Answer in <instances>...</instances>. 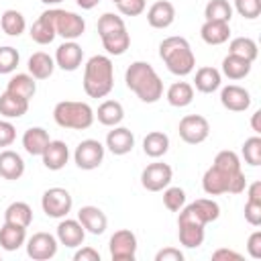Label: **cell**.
Returning a JSON list of instances; mask_svg holds the SVG:
<instances>
[{
    "mask_svg": "<svg viewBox=\"0 0 261 261\" xmlns=\"http://www.w3.org/2000/svg\"><path fill=\"white\" fill-rule=\"evenodd\" d=\"M4 222H12V224L29 228L33 222V208L27 202H12L4 210Z\"/></svg>",
    "mask_w": 261,
    "mask_h": 261,
    "instance_id": "35",
    "label": "cell"
},
{
    "mask_svg": "<svg viewBox=\"0 0 261 261\" xmlns=\"http://www.w3.org/2000/svg\"><path fill=\"white\" fill-rule=\"evenodd\" d=\"M57 37L55 33V24H53V18H51V12L45 10L41 12V16L33 22L31 27V39L39 45H49L53 39Z\"/></svg>",
    "mask_w": 261,
    "mask_h": 261,
    "instance_id": "22",
    "label": "cell"
},
{
    "mask_svg": "<svg viewBox=\"0 0 261 261\" xmlns=\"http://www.w3.org/2000/svg\"><path fill=\"white\" fill-rule=\"evenodd\" d=\"M165 98L171 106L175 108H186L188 104H192L194 100V86L188 84V82H173L167 92H165Z\"/></svg>",
    "mask_w": 261,
    "mask_h": 261,
    "instance_id": "30",
    "label": "cell"
},
{
    "mask_svg": "<svg viewBox=\"0 0 261 261\" xmlns=\"http://www.w3.org/2000/svg\"><path fill=\"white\" fill-rule=\"evenodd\" d=\"M212 259L214 261H241L243 255L237 251H230V249H216L212 253Z\"/></svg>",
    "mask_w": 261,
    "mask_h": 261,
    "instance_id": "50",
    "label": "cell"
},
{
    "mask_svg": "<svg viewBox=\"0 0 261 261\" xmlns=\"http://www.w3.org/2000/svg\"><path fill=\"white\" fill-rule=\"evenodd\" d=\"M245 220L251 226H259L261 224V202L247 200V204H245Z\"/></svg>",
    "mask_w": 261,
    "mask_h": 261,
    "instance_id": "46",
    "label": "cell"
},
{
    "mask_svg": "<svg viewBox=\"0 0 261 261\" xmlns=\"http://www.w3.org/2000/svg\"><path fill=\"white\" fill-rule=\"evenodd\" d=\"M57 245H59L57 237L49 232H35L27 241V255L35 261H47L57 255Z\"/></svg>",
    "mask_w": 261,
    "mask_h": 261,
    "instance_id": "12",
    "label": "cell"
},
{
    "mask_svg": "<svg viewBox=\"0 0 261 261\" xmlns=\"http://www.w3.org/2000/svg\"><path fill=\"white\" fill-rule=\"evenodd\" d=\"M24 173V161L16 151L4 149L0 151V177L4 179H20Z\"/></svg>",
    "mask_w": 261,
    "mask_h": 261,
    "instance_id": "20",
    "label": "cell"
},
{
    "mask_svg": "<svg viewBox=\"0 0 261 261\" xmlns=\"http://www.w3.org/2000/svg\"><path fill=\"white\" fill-rule=\"evenodd\" d=\"M124 82L141 102L153 104L163 96V82L147 61H133L124 71Z\"/></svg>",
    "mask_w": 261,
    "mask_h": 261,
    "instance_id": "1",
    "label": "cell"
},
{
    "mask_svg": "<svg viewBox=\"0 0 261 261\" xmlns=\"http://www.w3.org/2000/svg\"><path fill=\"white\" fill-rule=\"evenodd\" d=\"M73 200L65 188H49L41 198V208L49 218H65L71 212Z\"/></svg>",
    "mask_w": 261,
    "mask_h": 261,
    "instance_id": "7",
    "label": "cell"
},
{
    "mask_svg": "<svg viewBox=\"0 0 261 261\" xmlns=\"http://www.w3.org/2000/svg\"><path fill=\"white\" fill-rule=\"evenodd\" d=\"M247 253L253 259H261V230L251 232V237L247 241Z\"/></svg>",
    "mask_w": 261,
    "mask_h": 261,
    "instance_id": "47",
    "label": "cell"
},
{
    "mask_svg": "<svg viewBox=\"0 0 261 261\" xmlns=\"http://www.w3.org/2000/svg\"><path fill=\"white\" fill-rule=\"evenodd\" d=\"M204 16L206 20H222V22H230L232 18V6L228 4V0H210L204 8Z\"/></svg>",
    "mask_w": 261,
    "mask_h": 261,
    "instance_id": "38",
    "label": "cell"
},
{
    "mask_svg": "<svg viewBox=\"0 0 261 261\" xmlns=\"http://www.w3.org/2000/svg\"><path fill=\"white\" fill-rule=\"evenodd\" d=\"M220 82H222L220 71H218L216 67H210V65L200 67V69L196 71V77H194V86H196V90L202 92V94H212V92H216V90L220 88Z\"/></svg>",
    "mask_w": 261,
    "mask_h": 261,
    "instance_id": "29",
    "label": "cell"
},
{
    "mask_svg": "<svg viewBox=\"0 0 261 261\" xmlns=\"http://www.w3.org/2000/svg\"><path fill=\"white\" fill-rule=\"evenodd\" d=\"M261 110H257L255 114H253V118H251V126H253V130H255V135H261Z\"/></svg>",
    "mask_w": 261,
    "mask_h": 261,
    "instance_id": "52",
    "label": "cell"
},
{
    "mask_svg": "<svg viewBox=\"0 0 261 261\" xmlns=\"http://www.w3.org/2000/svg\"><path fill=\"white\" fill-rule=\"evenodd\" d=\"M49 133L43 128V126H31L24 130L22 135V147L29 155H43V151L47 149L49 145Z\"/></svg>",
    "mask_w": 261,
    "mask_h": 261,
    "instance_id": "23",
    "label": "cell"
},
{
    "mask_svg": "<svg viewBox=\"0 0 261 261\" xmlns=\"http://www.w3.org/2000/svg\"><path fill=\"white\" fill-rule=\"evenodd\" d=\"M251 61H247L245 57H239V55H226L222 59V73L228 77V80H243L251 73Z\"/></svg>",
    "mask_w": 261,
    "mask_h": 261,
    "instance_id": "34",
    "label": "cell"
},
{
    "mask_svg": "<svg viewBox=\"0 0 261 261\" xmlns=\"http://www.w3.org/2000/svg\"><path fill=\"white\" fill-rule=\"evenodd\" d=\"M147 6V0H120L116 2V8L124 16H139Z\"/></svg>",
    "mask_w": 261,
    "mask_h": 261,
    "instance_id": "44",
    "label": "cell"
},
{
    "mask_svg": "<svg viewBox=\"0 0 261 261\" xmlns=\"http://www.w3.org/2000/svg\"><path fill=\"white\" fill-rule=\"evenodd\" d=\"M0 27H2V31H4L8 37H18V35L24 33L27 20H24V16H22L18 10L8 8V10H4L2 16H0Z\"/></svg>",
    "mask_w": 261,
    "mask_h": 261,
    "instance_id": "36",
    "label": "cell"
},
{
    "mask_svg": "<svg viewBox=\"0 0 261 261\" xmlns=\"http://www.w3.org/2000/svg\"><path fill=\"white\" fill-rule=\"evenodd\" d=\"M159 57L165 63V67L173 75H179V77L192 73L196 67V57H194V51L188 39L177 37V35L167 37L159 43Z\"/></svg>",
    "mask_w": 261,
    "mask_h": 261,
    "instance_id": "3",
    "label": "cell"
},
{
    "mask_svg": "<svg viewBox=\"0 0 261 261\" xmlns=\"http://www.w3.org/2000/svg\"><path fill=\"white\" fill-rule=\"evenodd\" d=\"M104 145L96 139H86L82 141L75 151H73V161L80 169H86V171H92L96 167H100V163L104 161Z\"/></svg>",
    "mask_w": 261,
    "mask_h": 261,
    "instance_id": "9",
    "label": "cell"
},
{
    "mask_svg": "<svg viewBox=\"0 0 261 261\" xmlns=\"http://www.w3.org/2000/svg\"><path fill=\"white\" fill-rule=\"evenodd\" d=\"M100 39H102V45H104V49H106L108 55H122L128 49V45H130V35L126 31V27L124 29H118L114 33L102 35Z\"/></svg>",
    "mask_w": 261,
    "mask_h": 261,
    "instance_id": "33",
    "label": "cell"
},
{
    "mask_svg": "<svg viewBox=\"0 0 261 261\" xmlns=\"http://www.w3.org/2000/svg\"><path fill=\"white\" fill-rule=\"evenodd\" d=\"M155 261H184V253L175 247H165V249L157 251Z\"/></svg>",
    "mask_w": 261,
    "mask_h": 261,
    "instance_id": "48",
    "label": "cell"
},
{
    "mask_svg": "<svg viewBox=\"0 0 261 261\" xmlns=\"http://www.w3.org/2000/svg\"><path fill=\"white\" fill-rule=\"evenodd\" d=\"M234 10L243 18L255 20L261 14V0H234Z\"/></svg>",
    "mask_w": 261,
    "mask_h": 261,
    "instance_id": "43",
    "label": "cell"
},
{
    "mask_svg": "<svg viewBox=\"0 0 261 261\" xmlns=\"http://www.w3.org/2000/svg\"><path fill=\"white\" fill-rule=\"evenodd\" d=\"M27 243V228L12 224V222H4L0 226V247L4 251H16Z\"/></svg>",
    "mask_w": 261,
    "mask_h": 261,
    "instance_id": "24",
    "label": "cell"
},
{
    "mask_svg": "<svg viewBox=\"0 0 261 261\" xmlns=\"http://www.w3.org/2000/svg\"><path fill=\"white\" fill-rule=\"evenodd\" d=\"M163 206L171 212H179L184 206H186V192L177 186H167L163 190Z\"/></svg>",
    "mask_w": 261,
    "mask_h": 261,
    "instance_id": "39",
    "label": "cell"
},
{
    "mask_svg": "<svg viewBox=\"0 0 261 261\" xmlns=\"http://www.w3.org/2000/svg\"><path fill=\"white\" fill-rule=\"evenodd\" d=\"M110 257L112 261H135L137 257V237L128 228H120L110 237Z\"/></svg>",
    "mask_w": 261,
    "mask_h": 261,
    "instance_id": "10",
    "label": "cell"
},
{
    "mask_svg": "<svg viewBox=\"0 0 261 261\" xmlns=\"http://www.w3.org/2000/svg\"><path fill=\"white\" fill-rule=\"evenodd\" d=\"M73 261H100V253L94 247H82L73 253Z\"/></svg>",
    "mask_w": 261,
    "mask_h": 261,
    "instance_id": "49",
    "label": "cell"
},
{
    "mask_svg": "<svg viewBox=\"0 0 261 261\" xmlns=\"http://www.w3.org/2000/svg\"><path fill=\"white\" fill-rule=\"evenodd\" d=\"M41 159H43V165L47 169L59 171V169L65 167V163L69 159V149H67V145L63 141H49V145L43 151Z\"/></svg>",
    "mask_w": 261,
    "mask_h": 261,
    "instance_id": "19",
    "label": "cell"
},
{
    "mask_svg": "<svg viewBox=\"0 0 261 261\" xmlns=\"http://www.w3.org/2000/svg\"><path fill=\"white\" fill-rule=\"evenodd\" d=\"M124 20L122 16L114 14V12H104L100 18H98V35H108V33H114L118 29H124Z\"/></svg>",
    "mask_w": 261,
    "mask_h": 261,
    "instance_id": "41",
    "label": "cell"
},
{
    "mask_svg": "<svg viewBox=\"0 0 261 261\" xmlns=\"http://www.w3.org/2000/svg\"><path fill=\"white\" fill-rule=\"evenodd\" d=\"M247 200L251 202H261V181H253L249 188H247Z\"/></svg>",
    "mask_w": 261,
    "mask_h": 261,
    "instance_id": "51",
    "label": "cell"
},
{
    "mask_svg": "<svg viewBox=\"0 0 261 261\" xmlns=\"http://www.w3.org/2000/svg\"><path fill=\"white\" fill-rule=\"evenodd\" d=\"M228 53H230V55L245 57L247 61L253 63V61L257 59L259 49H257V43H255L253 39H249V37H234V39L230 41V45H228Z\"/></svg>",
    "mask_w": 261,
    "mask_h": 261,
    "instance_id": "37",
    "label": "cell"
},
{
    "mask_svg": "<svg viewBox=\"0 0 261 261\" xmlns=\"http://www.w3.org/2000/svg\"><path fill=\"white\" fill-rule=\"evenodd\" d=\"M171 177H173V169L167 163H161V161L149 163L141 171V184L149 192H161V190H165L171 184Z\"/></svg>",
    "mask_w": 261,
    "mask_h": 261,
    "instance_id": "11",
    "label": "cell"
},
{
    "mask_svg": "<svg viewBox=\"0 0 261 261\" xmlns=\"http://www.w3.org/2000/svg\"><path fill=\"white\" fill-rule=\"evenodd\" d=\"M16 139V128L12 122L8 120H0V149L4 147H10Z\"/></svg>",
    "mask_w": 261,
    "mask_h": 261,
    "instance_id": "45",
    "label": "cell"
},
{
    "mask_svg": "<svg viewBox=\"0 0 261 261\" xmlns=\"http://www.w3.org/2000/svg\"><path fill=\"white\" fill-rule=\"evenodd\" d=\"M29 110V100L4 90L0 94V114L4 118H20Z\"/></svg>",
    "mask_w": 261,
    "mask_h": 261,
    "instance_id": "26",
    "label": "cell"
},
{
    "mask_svg": "<svg viewBox=\"0 0 261 261\" xmlns=\"http://www.w3.org/2000/svg\"><path fill=\"white\" fill-rule=\"evenodd\" d=\"M110 2H114V4H116V2H120V0H110Z\"/></svg>",
    "mask_w": 261,
    "mask_h": 261,
    "instance_id": "55",
    "label": "cell"
},
{
    "mask_svg": "<svg viewBox=\"0 0 261 261\" xmlns=\"http://www.w3.org/2000/svg\"><path fill=\"white\" fill-rule=\"evenodd\" d=\"M82 59H84V49L75 41H65L55 51V65L61 67L63 71H75L82 65Z\"/></svg>",
    "mask_w": 261,
    "mask_h": 261,
    "instance_id": "14",
    "label": "cell"
},
{
    "mask_svg": "<svg viewBox=\"0 0 261 261\" xmlns=\"http://www.w3.org/2000/svg\"><path fill=\"white\" fill-rule=\"evenodd\" d=\"M43 4H59V2H63V0H41Z\"/></svg>",
    "mask_w": 261,
    "mask_h": 261,
    "instance_id": "54",
    "label": "cell"
},
{
    "mask_svg": "<svg viewBox=\"0 0 261 261\" xmlns=\"http://www.w3.org/2000/svg\"><path fill=\"white\" fill-rule=\"evenodd\" d=\"M75 2H77L80 8H84V10H92L94 6H98L100 0H75Z\"/></svg>",
    "mask_w": 261,
    "mask_h": 261,
    "instance_id": "53",
    "label": "cell"
},
{
    "mask_svg": "<svg viewBox=\"0 0 261 261\" xmlns=\"http://www.w3.org/2000/svg\"><path fill=\"white\" fill-rule=\"evenodd\" d=\"M106 147L114 155H126L135 147V135L126 126H112V130L106 135Z\"/></svg>",
    "mask_w": 261,
    "mask_h": 261,
    "instance_id": "17",
    "label": "cell"
},
{
    "mask_svg": "<svg viewBox=\"0 0 261 261\" xmlns=\"http://www.w3.org/2000/svg\"><path fill=\"white\" fill-rule=\"evenodd\" d=\"M27 67L35 80H47V77H51V73L55 69V59L45 51H37L29 57Z\"/></svg>",
    "mask_w": 261,
    "mask_h": 261,
    "instance_id": "27",
    "label": "cell"
},
{
    "mask_svg": "<svg viewBox=\"0 0 261 261\" xmlns=\"http://www.w3.org/2000/svg\"><path fill=\"white\" fill-rule=\"evenodd\" d=\"M179 137L188 145H200L210 135V124L202 114H188L179 120Z\"/></svg>",
    "mask_w": 261,
    "mask_h": 261,
    "instance_id": "8",
    "label": "cell"
},
{
    "mask_svg": "<svg viewBox=\"0 0 261 261\" xmlns=\"http://www.w3.org/2000/svg\"><path fill=\"white\" fill-rule=\"evenodd\" d=\"M20 61V55L14 47L4 45L0 47V73H12Z\"/></svg>",
    "mask_w": 261,
    "mask_h": 261,
    "instance_id": "42",
    "label": "cell"
},
{
    "mask_svg": "<svg viewBox=\"0 0 261 261\" xmlns=\"http://www.w3.org/2000/svg\"><path fill=\"white\" fill-rule=\"evenodd\" d=\"M114 86V65L108 55H92L84 65V92L90 98H104Z\"/></svg>",
    "mask_w": 261,
    "mask_h": 261,
    "instance_id": "2",
    "label": "cell"
},
{
    "mask_svg": "<svg viewBox=\"0 0 261 261\" xmlns=\"http://www.w3.org/2000/svg\"><path fill=\"white\" fill-rule=\"evenodd\" d=\"M77 220L90 234H102L108 226V218L98 206H82L77 212Z\"/></svg>",
    "mask_w": 261,
    "mask_h": 261,
    "instance_id": "18",
    "label": "cell"
},
{
    "mask_svg": "<svg viewBox=\"0 0 261 261\" xmlns=\"http://www.w3.org/2000/svg\"><path fill=\"white\" fill-rule=\"evenodd\" d=\"M243 157L249 165L253 167H259L261 165V137L255 135V137H249L245 143H243Z\"/></svg>",
    "mask_w": 261,
    "mask_h": 261,
    "instance_id": "40",
    "label": "cell"
},
{
    "mask_svg": "<svg viewBox=\"0 0 261 261\" xmlns=\"http://www.w3.org/2000/svg\"><path fill=\"white\" fill-rule=\"evenodd\" d=\"M175 20V6L169 0H157L147 10V22L153 29H167Z\"/></svg>",
    "mask_w": 261,
    "mask_h": 261,
    "instance_id": "16",
    "label": "cell"
},
{
    "mask_svg": "<svg viewBox=\"0 0 261 261\" xmlns=\"http://www.w3.org/2000/svg\"><path fill=\"white\" fill-rule=\"evenodd\" d=\"M202 188L208 196H220V194H241L247 188V179L243 169L239 171H224L220 167H208L202 177Z\"/></svg>",
    "mask_w": 261,
    "mask_h": 261,
    "instance_id": "5",
    "label": "cell"
},
{
    "mask_svg": "<svg viewBox=\"0 0 261 261\" xmlns=\"http://www.w3.org/2000/svg\"><path fill=\"white\" fill-rule=\"evenodd\" d=\"M84 239H86V228L82 226L80 220L65 218V220H61L57 224V241H59V245L75 249V247H82Z\"/></svg>",
    "mask_w": 261,
    "mask_h": 261,
    "instance_id": "15",
    "label": "cell"
},
{
    "mask_svg": "<svg viewBox=\"0 0 261 261\" xmlns=\"http://www.w3.org/2000/svg\"><path fill=\"white\" fill-rule=\"evenodd\" d=\"M53 24H55V33L59 37H63L65 41H75L84 35L86 31V20L69 10H61V8H49Z\"/></svg>",
    "mask_w": 261,
    "mask_h": 261,
    "instance_id": "6",
    "label": "cell"
},
{
    "mask_svg": "<svg viewBox=\"0 0 261 261\" xmlns=\"http://www.w3.org/2000/svg\"><path fill=\"white\" fill-rule=\"evenodd\" d=\"M220 104L230 112H245L251 106V94L243 86L228 84L220 90Z\"/></svg>",
    "mask_w": 261,
    "mask_h": 261,
    "instance_id": "13",
    "label": "cell"
},
{
    "mask_svg": "<svg viewBox=\"0 0 261 261\" xmlns=\"http://www.w3.org/2000/svg\"><path fill=\"white\" fill-rule=\"evenodd\" d=\"M177 237L186 249H198L204 243V224L177 220Z\"/></svg>",
    "mask_w": 261,
    "mask_h": 261,
    "instance_id": "21",
    "label": "cell"
},
{
    "mask_svg": "<svg viewBox=\"0 0 261 261\" xmlns=\"http://www.w3.org/2000/svg\"><path fill=\"white\" fill-rule=\"evenodd\" d=\"M200 37L208 45H222L230 37V24L222 20H206L200 29Z\"/></svg>",
    "mask_w": 261,
    "mask_h": 261,
    "instance_id": "25",
    "label": "cell"
},
{
    "mask_svg": "<svg viewBox=\"0 0 261 261\" xmlns=\"http://www.w3.org/2000/svg\"><path fill=\"white\" fill-rule=\"evenodd\" d=\"M8 92L24 98V100H31L37 92V80L31 75V73H16L8 80V86H6Z\"/></svg>",
    "mask_w": 261,
    "mask_h": 261,
    "instance_id": "31",
    "label": "cell"
},
{
    "mask_svg": "<svg viewBox=\"0 0 261 261\" xmlns=\"http://www.w3.org/2000/svg\"><path fill=\"white\" fill-rule=\"evenodd\" d=\"M53 120L61 128H71V130H86L94 122V110L88 102H77V100H63L57 102L53 108Z\"/></svg>",
    "mask_w": 261,
    "mask_h": 261,
    "instance_id": "4",
    "label": "cell"
},
{
    "mask_svg": "<svg viewBox=\"0 0 261 261\" xmlns=\"http://www.w3.org/2000/svg\"><path fill=\"white\" fill-rule=\"evenodd\" d=\"M169 149V137L161 130H151L145 139H143V151L147 157H153V159H159L167 153Z\"/></svg>",
    "mask_w": 261,
    "mask_h": 261,
    "instance_id": "32",
    "label": "cell"
},
{
    "mask_svg": "<svg viewBox=\"0 0 261 261\" xmlns=\"http://www.w3.org/2000/svg\"><path fill=\"white\" fill-rule=\"evenodd\" d=\"M94 116H98V122L104 126H118L124 118V108L116 100H104L94 112Z\"/></svg>",
    "mask_w": 261,
    "mask_h": 261,
    "instance_id": "28",
    "label": "cell"
}]
</instances>
